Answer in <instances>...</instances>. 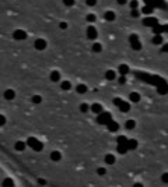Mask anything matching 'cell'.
<instances>
[{
    "label": "cell",
    "instance_id": "obj_1",
    "mask_svg": "<svg viewBox=\"0 0 168 187\" xmlns=\"http://www.w3.org/2000/svg\"><path fill=\"white\" fill-rule=\"evenodd\" d=\"M25 144H27L28 147H31L35 152H41L42 149H43V144H42V143H39L35 137H30V138L27 140V143H25Z\"/></svg>",
    "mask_w": 168,
    "mask_h": 187
},
{
    "label": "cell",
    "instance_id": "obj_2",
    "mask_svg": "<svg viewBox=\"0 0 168 187\" xmlns=\"http://www.w3.org/2000/svg\"><path fill=\"white\" fill-rule=\"evenodd\" d=\"M112 120V116L109 112H101V113L97 116V123H100V124H106L108 122H111Z\"/></svg>",
    "mask_w": 168,
    "mask_h": 187
},
{
    "label": "cell",
    "instance_id": "obj_3",
    "mask_svg": "<svg viewBox=\"0 0 168 187\" xmlns=\"http://www.w3.org/2000/svg\"><path fill=\"white\" fill-rule=\"evenodd\" d=\"M129 43H130V46H132L133 50H140V49H142V43H140L136 34H132V35L129 36Z\"/></svg>",
    "mask_w": 168,
    "mask_h": 187
},
{
    "label": "cell",
    "instance_id": "obj_4",
    "mask_svg": "<svg viewBox=\"0 0 168 187\" xmlns=\"http://www.w3.org/2000/svg\"><path fill=\"white\" fill-rule=\"evenodd\" d=\"M157 24H158V20L156 18V17H151V15H148V17H146V18L143 20V25H144V27L153 28V27L157 25Z\"/></svg>",
    "mask_w": 168,
    "mask_h": 187
},
{
    "label": "cell",
    "instance_id": "obj_5",
    "mask_svg": "<svg viewBox=\"0 0 168 187\" xmlns=\"http://www.w3.org/2000/svg\"><path fill=\"white\" fill-rule=\"evenodd\" d=\"M13 38L16 41H24L27 38V32L22 31V30H16V31L13 32Z\"/></svg>",
    "mask_w": 168,
    "mask_h": 187
},
{
    "label": "cell",
    "instance_id": "obj_6",
    "mask_svg": "<svg viewBox=\"0 0 168 187\" xmlns=\"http://www.w3.org/2000/svg\"><path fill=\"white\" fill-rule=\"evenodd\" d=\"M34 48H35L37 50H43V49H46V41L42 39V38L35 39V42H34Z\"/></svg>",
    "mask_w": 168,
    "mask_h": 187
},
{
    "label": "cell",
    "instance_id": "obj_7",
    "mask_svg": "<svg viewBox=\"0 0 168 187\" xmlns=\"http://www.w3.org/2000/svg\"><path fill=\"white\" fill-rule=\"evenodd\" d=\"M97 36H98V32H97V30H95V27H93V25L87 27V38L91 39V41H94Z\"/></svg>",
    "mask_w": 168,
    "mask_h": 187
},
{
    "label": "cell",
    "instance_id": "obj_8",
    "mask_svg": "<svg viewBox=\"0 0 168 187\" xmlns=\"http://www.w3.org/2000/svg\"><path fill=\"white\" fill-rule=\"evenodd\" d=\"M126 147H127V151H135V149H137V147H139V143H137L135 138H127Z\"/></svg>",
    "mask_w": 168,
    "mask_h": 187
},
{
    "label": "cell",
    "instance_id": "obj_9",
    "mask_svg": "<svg viewBox=\"0 0 168 187\" xmlns=\"http://www.w3.org/2000/svg\"><path fill=\"white\" fill-rule=\"evenodd\" d=\"M49 158H51V161H53V162H59V161H62V152L58 151V149H55V151L51 152Z\"/></svg>",
    "mask_w": 168,
    "mask_h": 187
},
{
    "label": "cell",
    "instance_id": "obj_10",
    "mask_svg": "<svg viewBox=\"0 0 168 187\" xmlns=\"http://www.w3.org/2000/svg\"><path fill=\"white\" fill-rule=\"evenodd\" d=\"M105 126H106V128H108L111 133H115V131H118V128H119V124H118V122H115V120L108 122Z\"/></svg>",
    "mask_w": 168,
    "mask_h": 187
},
{
    "label": "cell",
    "instance_id": "obj_11",
    "mask_svg": "<svg viewBox=\"0 0 168 187\" xmlns=\"http://www.w3.org/2000/svg\"><path fill=\"white\" fill-rule=\"evenodd\" d=\"M153 7H157V9H163V10H168V4L164 0H154L153 3Z\"/></svg>",
    "mask_w": 168,
    "mask_h": 187
},
{
    "label": "cell",
    "instance_id": "obj_12",
    "mask_svg": "<svg viewBox=\"0 0 168 187\" xmlns=\"http://www.w3.org/2000/svg\"><path fill=\"white\" fill-rule=\"evenodd\" d=\"M49 78H51L52 83H58V81H60V73H59L58 70H53V71H51V74H49Z\"/></svg>",
    "mask_w": 168,
    "mask_h": 187
},
{
    "label": "cell",
    "instance_id": "obj_13",
    "mask_svg": "<svg viewBox=\"0 0 168 187\" xmlns=\"http://www.w3.org/2000/svg\"><path fill=\"white\" fill-rule=\"evenodd\" d=\"M118 71H119V74H121V75H127V74H129V71H130V69H129V66H127V64H121V66L118 67Z\"/></svg>",
    "mask_w": 168,
    "mask_h": 187
},
{
    "label": "cell",
    "instance_id": "obj_14",
    "mask_svg": "<svg viewBox=\"0 0 168 187\" xmlns=\"http://www.w3.org/2000/svg\"><path fill=\"white\" fill-rule=\"evenodd\" d=\"M118 108H119V110L123 112V113H126V112L130 110V105H129V102H125V101H122L121 104L118 105Z\"/></svg>",
    "mask_w": 168,
    "mask_h": 187
},
{
    "label": "cell",
    "instance_id": "obj_15",
    "mask_svg": "<svg viewBox=\"0 0 168 187\" xmlns=\"http://www.w3.org/2000/svg\"><path fill=\"white\" fill-rule=\"evenodd\" d=\"M3 95H4V99H7V101H13L16 98V92L13 89H6Z\"/></svg>",
    "mask_w": 168,
    "mask_h": 187
},
{
    "label": "cell",
    "instance_id": "obj_16",
    "mask_svg": "<svg viewBox=\"0 0 168 187\" xmlns=\"http://www.w3.org/2000/svg\"><path fill=\"white\" fill-rule=\"evenodd\" d=\"M104 161H105L106 165H114L115 161H116V158H115V155H112V154H106L105 158H104Z\"/></svg>",
    "mask_w": 168,
    "mask_h": 187
},
{
    "label": "cell",
    "instance_id": "obj_17",
    "mask_svg": "<svg viewBox=\"0 0 168 187\" xmlns=\"http://www.w3.org/2000/svg\"><path fill=\"white\" fill-rule=\"evenodd\" d=\"M90 109H91L95 114H100L101 112H104V110H102V105H101V104H93Z\"/></svg>",
    "mask_w": 168,
    "mask_h": 187
},
{
    "label": "cell",
    "instance_id": "obj_18",
    "mask_svg": "<svg viewBox=\"0 0 168 187\" xmlns=\"http://www.w3.org/2000/svg\"><path fill=\"white\" fill-rule=\"evenodd\" d=\"M129 99H130V102H133V104H136V102H140V94L132 92L130 95H129Z\"/></svg>",
    "mask_w": 168,
    "mask_h": 187
},
{
    "label": "cell",
    "instance_id": "obj_19",
    "mask_svg": "<svg viewBox=\"0 0 168 187\" xmlns=\"http://www.w3.org/2000/svg\"><path fill=\"white\" fill-rule=\"evenodd\" d=\"M105 78L109 80V81H112V80L116 78V73L114 70H108V71H105Z\"/></svg>",
    "mask_w": 168,
    "mask_h": 187
},
{
    "label": "cell",
    "instance_id": "obj_20",
    "mask_svg": "<svg viewBox=\"0 0 168 187\" xmlns=\"http://www.w3.org/2000/svg\"><path fill=\"white\" fill-rule=\"evenodd\" d=\"M25 147H27V144H25V143H22V141H17V143L14 144V148H16L18 152H22V151L25 149Z\"/></svg>",
    "mask_w": 168,
    "mask_h": 187
},
{
    "label": "cell",
    "instance_id": "obj_21",
    "mask_svg": "<svg viewBox=\"0 0 168 187\" xmlns=\"http://www.w3.org/2000/svg\"><path fill=\"white\" fill-rule=\"evenodd\" d=\"M151 31H153L154 35H163V25H160V24L154 25V27L151 28Z\"/></svg>",
    "mask_w": 168,
    "mask_h": 187
},
{
    "label": "cell",
    "instance_id": "obj_22",
    "mask_svg": "<svg viewBox=\"0 0 168 187\" xmlns=\"http://www.w3.org/2000/svg\"><path fill=\"white\" fill-rule=\"evenodd\" d=\"M153 45H163V35H154L151 38Z\"/></svg>",
    "mask_w": 168,
    "mask_h": 187
},
{
    "label": "cell",
    "instance_id": "obj_23",
    "mask_svg": "<svg viewBox=\"0 0 168 187\" xmlns=\"http://www.w3.org/2000/svg\"><path fill=\"white\" fill-rule=\"evenodd\" d=\"M104 18L106 21H114L115 20V13H114V11H106V13H105L104 14Z\"/></svg>",
    "mask_w": 168,
    "mask_h": 187
},
{
    "label": "cell",
    "instance_id": "obj_24",
    "mask_svg": "<svg viewBox=\"0 0 168 187\" xmlns=\"http://www.w3.org/2000/svg\"><path fill=\"white\" fill-rule=\"evenodd\" d=\"M153 11H154V7H151V6H144V7L142 9V13H143V14H147V15H151Z\"/></svg>",
    "mask_w": 168,
    "mask_h": 187
},
{
    "label": "cell",
    "instance_id": "obj_25",
    "mask_svg": "<svg viewBox=\"0 0 168 187\" xmlns=\"http://www.w3.org/2000/svg\"><path fill=\"white\" fill-rule=\"evenodd\" d=\"M60 88H62L63 91H69V89H72V83H69V81H62V83H60Z\"/></svg>",
    "mask_w": 168,
    "mask_h": 187
},
{
    "label": "cell",
    "instance_id": "obj_26",
    "mask_svg": "<svg viewBox=\"0 0 168 187\" xmlns=\"http://www.w3.org/2000/svg\"><path fill=\"white\" fill-rule=\"evenodd\" d=\"M3 187H14V182H13V179L6 177V179L3 180Z\"/></svg>",
    "mask_w": 168,
    "mask_h": 187
},
{
    "label": "cell",
    "instance_id": "obj_27",
    "mask_svg": "<svg viewBox=\"0 0 168 187\" xmlns=\"http://www.w3.org/2000/svg\"><path fill=\"white\" fill-rule=\"evenodd\" d=\"M76 91H77V94H85L87 92V87H85L84 84H79V85L76 87Z\"/></svg>",
    "mask_w": 168,
    "mask_h": 187
},
{
    "label": "cell",
    "instance_id": "obj_28",
    "mask_svg": "<svg viewBox=\"0 0 168 187\" xmlns=\"http://www.w3.org/2000/svg\"><path fill=\"white\" fill-rule=\"evenodd\" d=\"M125 127L127 130H133V128L136 127V122H135V120H127L125 123Z\"/></svg>",
    "mask_w": 168,
    "mask_h": 187
},
{
    "label": "cell",
    "instance_id": "obj_29",
    "mask_svg": "<svg viewBox=\"0 0 168 187\" xmlns=\"http://www.w3.org/2000/svg\"><path fill=\"white\" fill-rule=\"evenodd\" d=\"M116 149H118V152H119V154H122V155H125L126 152H127V147H126V145H122V144H118Z\"/></svg>",
    "mask_w": 168,
    "mask_h": 187
},
{
    "label": "cell",
    "instance_id": "obj_30",
    "mask_svg": "<svg viewBox=\"0 0 168 187\" xmlns=\"http://www.w3.org/2000/svg\"><path fill=\"white\" fill-rule=\"evenodd\" d=\"M101 50H102V45H101V43H94V45H93V52L100 53Z\"/></svg>",
    "mask_w": 168,
    "mask_h": 187
},
{
    "label": "cell",
    "instance_id": "obj_31",
    "mask_svg": "<svg viewBox=\"0 0 168 187\" xmlns=\"http://www.w3.org/2000/svg\"><path fill=\"white\" fill-rule=\"evenodd\" d=\"M32 104H35V105H39L42 102V98L41 96H39V95H34V96H32Z\"/></svg>",
    "mask_w": 168,
    "mask_h": 187
},
{
    "label": "cell",
    "instance_id": "obj_32",
    "mask_svg": "<svg viewBox=\"0 0 168 187\" xmlns=\"http://www.w3.org/2000/svg\"><path fill=\"white\" fill-rule=\"evenodd\" d=\"M126 143H127V138H126L125 135H119V137H118V144L126 145Z\"/></svg>",
    "mask_w": 168,
    "mask_h": 187
},
{
    "label": "cell",
    "instance_id": "obj_33",
    "mask_svg": "<svg viewBox=\"0 0 168 187\" xmlns=\"http://www.w3.org/2000/svg\"><path fill=\"white\" fill-rule=\"evenodd\" d=\"M129 6H130L132 10H136L137 7H139V1H137V0H132V1L129 3Z\"/></svg>",
    "mask_w": 168,
    "mask_h": 187
},
{
    "label": "cell",
    "instance_id": "obj_34",
    "mask_svg": "<svg viewBox=\"0 0 168 187\" xmlns=\"http://www.w3.org/2000/svg\"><path fill=\"white\" fill-rule=\"evenodd\" d=\"M161 182H163L164 184H168V172H164V173L161 175Z\"/></svg>",
    "mask_w": 168,
    "mask_h": 187
},
{
    "label": "cell",
    "instance_id": "obj_35",
    "mask_svg": "<svg viewBox=\"0 0 168 187\" xmlns=\"http://www.w3.org/2000/svg\"><path fill=\"white\" fill-rule=\"evenodd\" d=\"M88 109H90V106H88L87 104H81V105H80V112L85 113V112H88Z\"/></svg>",
    "mask_w": 168,
    "mask_h": 187
},
{
    "label": "cell",
    "instance_id": "obj_36",
    "mask_svg": "<svg viewBox=\"0 0 168 187\" xmlns=\"http://www.w3.org/2000/svg\"><path fill=\"white\" fill-rule=\"evenodd\" d=\"M97 173H98L100 176H104V175H106V169H105V167H98V169H97Z\"/></svg>",
    "mask_w": 168,
    "mask_h": 187
},
{
    "label": "cell",
    "instance_id": "obj_37",
    "mask_svg": "<svg viewBox=\"0 0 168 187\" xmlns=\"http://www.w3.org/2000/svg\"><path fill=\"white\" fill-rule=\"evenodd\" d=\"M139 15H140V11L137 10H132L130 11V17H133V18H137V17H139Z\"/></svg>",
    "mask_w": 168,
    "mask_h": 187
},
{
    "label": "cell",
    "instance_id": "obj_38",
    "mask_svg": "<svg viewBox=\"0 0 168 187\" xmlns=\"http://www.w3.org/2000/svg\"><path fill=\"white\" fill-rule=\"evenodd\" d=\"M74 1H76V0H63V4L67 6V7H72L74 4Z\"/></svg>",
    "mask_w": 168,
    "mask_h": 187
},
{
    "label": "cell",
    "instance_id": "obj_39",
    "mask_svg": "<svg viewBox=\"0 0 168 187\" xmlns=\"http://www.w3.org/2000/svg\"><path fill=\"white\" fill-rule=\"evenodd\" d=\"M85 3H87V6H90V7H93L97 4V0H85Z\"/></svg>",
    "mask_w": 168,
    "mask_h": 187
},
{
    "label": "cell",
    "instance_id": "obj_40",
    "mask_svg": "<svg viewBox=\"0 0 168 187\" xmlns=\"http://www.w3.org/2000/svg\"><path fill=\"white\" fill-rule=\"evenodd\" d=\"M87 21H88V22H94V21H95V15H94V14H88V15H87Z\"/></svg>",
    "mask_w": 168,
    "mask_h": 187
},
{
    "label": "cell",
    "instance_id": "obj_41",
    "mask_svg": "<svg viewBox=\"0 0 168 187\" xmlns=\"http://www.w3.org/2000/svg\"><path fill=\"white\" fill-rule=\"evenodd\" d=\"M118 83H119V84H125L126 83V75H121V77L118 78Z\"/></svg>",
    "mask_w": 168,
    "mask_h": 187
},
{
    "label": "cell",
    "instance_id": "obj_42",
    "mask_svg": "<svg viewBox=\"0 0 168 187\" xmlns=\"http://www.w3.org/2000/svg\"><path fill=\"white\" fill-rule=\"evenodd\" d=\"M6 124V116L0 114V126H4Z\"/></svg>",
    "mask_w": 168,
    "mask_h": 187
},
{
    "label": "cell",
    "instance_id": "obj_43",
    "mask_svg": "<svg viewBox=\"0 0 168 187\" xmlns=\"http://www.w3.org/2000/svg\"><path fill=\"white\" fill-rule=\"evenodd\" d=\"M161 52L168 53V43H163V48H161Z\"/></svg>",
    "mask_w": 168,
    "mask_h": 187
},
{
    "label": "cell",
    "instance_id": "obj_44",
    "mask_svg": "<svg viewBox=\"0 0 168 187\" xmlns=\"http://www.w3.org/2000/svg\"><path fill=\"white\" fill-rule=\"evenodd\" d=\"M59 28H60V30H66V28H67V24H66V22H60V24H59Z\"/></svg>",
    "mask_w": 168,
    "mask_h": 187
},
{
    "label": "cell",
    "instance_id": "obj_45",
    "mask_svg": "<svg viewBox=\"0 0 168 187\" xmlns=\"http://www.w3.org/2000/svg\"><path fill=\"white\" fill-rule=\"evenodd\" d=\"M116 3H118L119 6H123V4H126V3H127V0H116Z\"/></svg>",
    "mask_w": 168,
    "mask_h": 187
},
{
    "label": "cell",
    "instance_id": "obj_46",
    "mask_svg": "<svg viewBox=\"0 0 168 187\" xmlns=\"http://www.w3.org/2000/svg\"><path fill=\"white\" fill-rule=\"evenodd\" d=\"M144 3H146V6H151V7H153V3H154V0H144Z\"/></svg>",
    "mask_w": 168,
    "mask_h": 187
},
{
    "label": "cell",
    "instance_id": "obj_47",
    "mask_svg": "<svg viewBox=\"0 0 168 187\" xmlns=\"http://www.w3.org/2000/svg\"><path fill=\"white\" fill-rule=\"evenodd\" d=\"M164 32L168 34V24H164V25H163V34H164Z\"/></svg>",
    "mask_w": 168,
    "mask_h": 187
},
{
    "label": "cell",
    "instance_id": "obj_48",
    "mask_svg": "<svg viewBox=\"0 0 168 187\" xmlns=\"http://www.w3.org/2000/svg\"><path fill=\"white\" fill-rule=\"evenodd\" d=\"M38 183H39L41 186H43V184H46V182H45L43 179H38Z\"/></svg>",
    "mask_w": 168,
    "mask_h": 187
},
{
    "label": "cell",
    "instance_id": "obj_49",
    "mask_svg": "<svg viewBox=\"0 0 168 187\" xmlns=\"http://www.w3.org/2000/svg\"><path fill=\"white\" fill-rule=\"evenodd\" d=\"M133 187H144V184H143V183H135Z\"/></svg>",
    "mask_w": 168,
    "mask_h": 187
}]
</instances>
